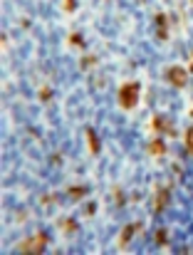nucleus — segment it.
I'll list each match as a JSON object with an SVG mask.
<instances>
[{"label": "nucleus", "instance_id": "nucleus-1", "mask_svg": "<svg viewBox=\"0 0 193 255\" xmlns=\"http://www.w3.org/2000/svg\"><path fill=\"white\" fill-rule=\"evenodd\" d=\"M136 102H139V85L136 82L121 85V89H119V104H121V109H134Z\"/></svg>", "mask_w": 193, "mask_h": 255}, {"label": "nucleus", "instance_id": "nucleus-2", "mask_svg": "<svg viewBox=\"0 0 193 255\" xmlns=\"http://www.w3.org/2000/svg\"><path fill=\"white\" fill-rule=\"evenodd\" d=\"M45 248H47V233H37V236H32V238H27L17 246L20 253H42Z\"/></svg>", "mask_w": 193, "mask_h": 255}, {"label": "nucleus", "instance_id": "nucleus-3", "mask_svg": "<svg viewBox=\"0 0 193 255\" xmlns=\"http://www.w3.org/2000/svg\"><path fill=\"white\" fill-rule=\"evenodd\" d=\"M166 77H169L171 85H176V87H186V82H189V72L184 67H169Z\"/></svg>", "mask_w": 193, "mask_h": 255}, {"label": "nucleus", "instance_id": "nucleus-4", "mask_svg": "<svg viewBox=\"0 0 193 255\" xmlns=\"http://www.w3.org/2000/svg\"><path fill=\"white\" fill-rule=\"evenodd\" d=\"M166 206H169V188H161L156 196V203H154V213H161Z\"/></svg>", "mask_w": 193, "mask_h": 255}, {"label": "nucleus", "instance_id": "nucleus-5", "mask_svg": "<svg viewBox=\"0 0 193 255\" xmlns=\"http://www.w3.org/2000/svg\"><path fill=\"white\" fill-rule=\"evenodd\" d=\"M139 228H141V226H139V223H129V226H126V228H124V231H121V236H119V246H121V248H124V246H126V243H129V238H131V236H134V233H136V231H139Z\"/></svg>", "mask_w": 193, "mask_h": 255}, {"label": "nucleus", "instance_id": "nucleus-6", "mask_svg": "<svg viewBox=\"0 0 193 255\" xmlns=\"http://www.w3.org/2000/svg\"><path fill=\"white\" fill-rule=\"evenodd\" d=\"M151 124H154V129H159V131H166V134H176V129H174L171 124H166V119H164V117H154V119H151Z\"/></svg>", "mask_w": 193, "mask_h": 255}, {"label": "nucleus", "instance_id": "nucleus-7", "mask_svg": "<svg viewBox=\"0 0 193 255\" xmlns=\"http://www.w3.org/2000/svg\"><path fill=\"white\" fill-rule=\"evenodd\" d=\"M166 151V144L161 141V139H154L151 144H149V154H154V156H161Z\"/></svg>", "mask_w": 193, "mask_h": 255}, {"label": "nucleus", "instance_id": "nucleus-8", "mask_svg": "<svg viewBox=\"0 0 193 255\" xmlns=\"http://www.w3.org/2000/svg\"><path fill=\"white\" fill-rule=\"evenodd\" d=\"M87 141H90V151L96 154V151H99V139H96V134L92 129H87Z\"/></svg>", "mask_w": 193, "mask_h": 255}, {"label": "nucleus", "instance_id": "nucleus-9", "mask_svg": "<svg viewBox=\"0 0 193 255\" xmlns=\"http://www.w3.org/2000/svg\"><path fill=\"white\" fill-rule=\"evenodd\" d=\"M156 25H159V37L166 40V15H159L156 17Z\"/></svg>", "mask_w": 193, "mask_h": 255}, {"label": "nucleus", "instance_id": "nucleus-10", "mask_svg": "<svg viewBox=\"0 0 193 255\" xmlns=\"http://www.w3.org/2000/svg\"><path fill=\"white\" fill-rule=\"evenodd\" d=\"M186 151H189V154L193 156V127L189 129V131H186Z\"/></svg>", "mask_w": 193, "mask_h": 255}, {"label": "nucleus", "instance_id": "nucleus-11", "mask_svg": "<svg viewBox=\"0 0 193 255\" xmlns=\"http://www.w3.org/2000/svg\"><path fill=\"white\" fill-rule=\"evenodd\" d=\"M85 193H87V188H70V196L72 198H82Z\"/></svg>", "mask_w": 193, "mask_h": 255}, {"label": "nucleus", "instance_id": "nucleus-12", "mask_svg": "<svg viewBox=\"0 0 193 255\" xmlns=\"http://www.w3.org/2000/svg\"><path fill=\"white\" fill-rule=\"evenodd\" d=\"M166 236H169L166 231H159V233H156V243H159V246H166Z\"/></svg>", "mask_w": 193, "mask_h": 255}, {"label": "nucleus", "instance_id": "nucleus-13", "mask_svg": "<svg viewBox=\"0 0 193 255\" xmlns=\"http://www.w3.org/2000/svg\"><path fill=\"white\" fill-rule=\"evenodd\" d=\"M70 42L72 45H77V47H82L85 42H82V35H70Z\"/></svg>", "mask_w": 193, "mask_h": 255}, {"label": "nucleus", "instance_id": "nucleus-14", "mask_svg": "<svg viewBox=\"0 0 193 255\" xmlns=\"http://www.w3.org/2000/svg\"><path fill=\"white\" fill-rule=\"evenodd\" d=\"M75 7H77V0H65V10L67 12H72Z\"/></svg>", "mask_w": 193, "mask_h": 255}, {"label": "nucleus", "instance_id": "nucleus-15", "mask_svg": "<svg viewBox=\"0 0 193 255\" xmlns=\"http://www.w3.org/2000/svg\"><path fill=\"white\" fill-rule=\"evenodd\" d=\"M95 62H96L95 57H85V60H82V67H85V70H90V67H92Z\"/></svg>", "mask_w": 193, "mask_h": 255}, {"label": "nucleus", "instance_id": "nucleus-16", "mask_svg": "<svg viewBox=\"0 0 193 255\" xmlns=\"http://www.w3.org/2000/svg\"><path fill=\"white\" fill-rule=\"evenodd\" d=\"M62 228H65V231H75L77 226H75V223H72L70 218H65V223H62Z\"/></svg>", "mask_w": 193, "mask_h": 255}, {"label": "nucleus", "instance_id": "nucleus-17", "mask_svg": "<svg viewBox=\"0 0 193 255\" xmlns=\"http://www.w3.org/2000/svg\"><path fill=\"white\" fill-rule=\"evenodd\" d=\"M191 70H193V55H191Z\"/></svg>", "mask_w": 193, "mask_h": 255}]
</instances>
